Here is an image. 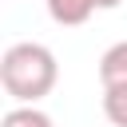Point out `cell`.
<instances>
[{"mask_svg": "<svg viewBox=\"0 0 127 127\" xmlns=\"http://www.w3.org/2000/svg\"><path fill=\"white\" fill-rule=\"evenodd\" d=\"M60 79L56 52L36 40H20L0 56V83L16 103H40Z\"/></svg>", "mask_w": 127, "mask_h": 127, "instance_id": "1", "label": "cell"}, {"mask_svg": "<svg viewBox=\"0 0 127 127\" xmlns=\"http://www.w3.org/2000/svg\"><path fill=\"white\" fill-rule=\"evenodd\" d=\"M44 4H48V16H52L56 24H64V28H79V24H87L91 12L99 8L95 0H44Z\"/></svg>", "mask_w": 127, "mask_h": 127, "instance_id": "2", "label": "cell"}, {"mask_svg": "<svg viewBox=\"0 0 127 127\" xmlns=\"http://www.w3.org/2000/svg\"><path fill=\"white\" fill-rule=\"evenodd\" d=\"M99 83H103V87L127 83V40L111 44V48L99 56Z\"/></svg>", "mask_w": 127, "mask_h": 127, "instance_id": "3", "label": "cell"}, {"mask_svg": "<svg viewBox=\"0 0 127 127\" xmlns=\"http://www.w3.org/2000/svg\"><path fill=\"white\" fill-rule=\"evenodd\" d=\"M0 127H56L48 111H40L36 103H16L12 111H4Z\"/></svg>", "mask_w": 127, "mask_h": 127, "instance_id": "4", "label": "cell"}, {"mask_svg": "<svg viewBox=\"0 0 127 127\" xmlns=\"http://www.w3.org/2000/svg\"><path fill=\"white\" fill-rule=\"evenodd\" d=\"M103 115L111 127H127V83L103 87Z\"/></svg>", "mask_w": 127, "mask_h": 127, "instance_id": "5", "label": "cell"}, {"mask_svg": "<svg viewBox=\"0 0 127 127\" xmlns=\"http://www.w3.org/2000/svg\"><path fill=\"white\" fill-rule=\"evenodd\" d=\"M95 4H99V8H119L123 0H95Z\"/></svg>", "mask_w": 127, "mask_h": 127, "instance_id": "6", "label": "cell"}]
</instances>
